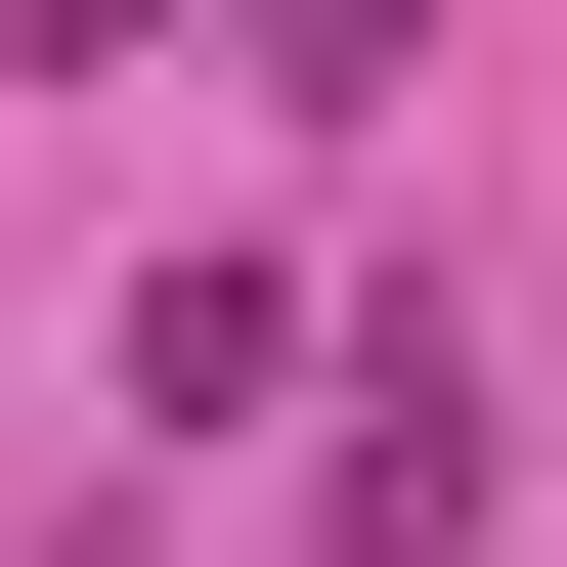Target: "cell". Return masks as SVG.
<instances>
[{
  "label": "cell",
  "mask_w": 567,
  "mask_h": 567,
  "mask_svg": "<svg viewBox=\"0 0 567 567\" xmlns=\"http://www.w3.org/2000/svg\"><path fill=\"white\" fill-rule=\"evenodd\" d=\"M393 44H436V0H262V87H306V132H350V87H393Z\"/></svg>",
  "instance_id": "6da1fadb"
},
{
  "label": "cell",
  "mask_w": 567,
  "mask_h": 567,
  "mask_svg": "<svg viewBox=\"0 0 567 567\" xmlns=\"http://www.w3.org/2000/svg\"><path fill=\"white\" fill-rule=\"evenodd\" d=\"M44 44H175V0H44Z\"/></svg>",
  "instance_id": "7a4b0ae2"
}]
</instances>
